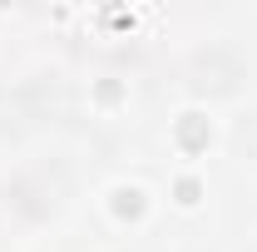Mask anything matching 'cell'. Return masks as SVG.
<instances>
[{"instance_id": "cell-1", "label": "cell", "mask_w": 257, "mask_h": 252, "mask_svg": "<svg viewBox=\"0 0 257 252\" xmlns=\"http://www.w3.org/2000/svg\"><path fill=\"white\" fill-rule=\"evenodd\" d=\"M64 198V178L60 173H50V168H25L10 188H5V208H15L25 222H40L50 218L55 208H60Z\"/></svg>"}, {"instance_id": "cell-2", "label": "cell", "mask_w": 257, "mask_h": 252, "mask_svg": "<svg viewBox=\"0 0 257 252\" xmlns=\"http://www.w3.org/2000/svg\"><path fill=\"white\" fill-rule=\"evenodd\" d=\"M237 79H242V60L232 50H218V45L198 50L188 64V89H198V94H232Z\"/></svg>"}, {"instance_id": "cell-3", "label": "cell", "mask_w": 257, "mask_h": 252, "mask_svg": "<svg viewBox=\"0 0 257 252\" xmlns=\"http://www.w3.org/2000/svg\"><path fill=\"white\" fill-rule=\"evenodd\" d=\"M15 109H20V119L25 124H45V119H55L64 109V89H60V79H30V84H20L15 89Z\"/></svg>"}]
</instances>
